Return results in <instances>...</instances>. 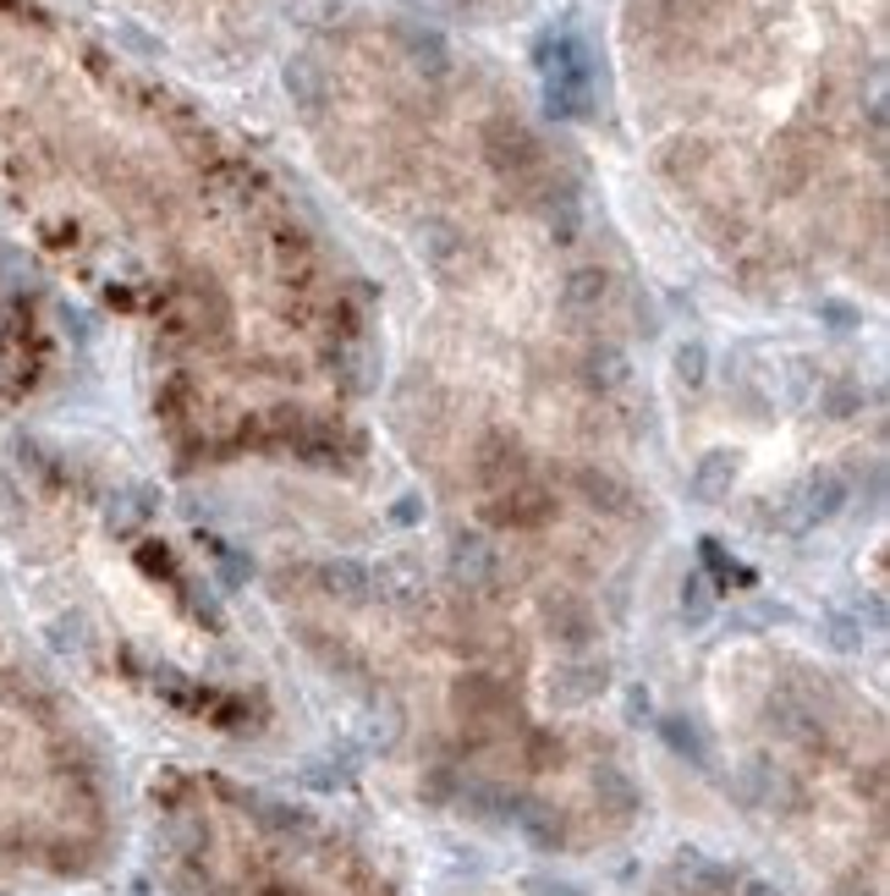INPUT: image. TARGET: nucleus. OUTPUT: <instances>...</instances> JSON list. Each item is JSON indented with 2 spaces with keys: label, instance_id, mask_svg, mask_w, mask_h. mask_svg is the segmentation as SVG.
Returning a JSON list of instances; mask_svg holds the SVG:
<instances>
[{
  "label": "nucleus",
  "instance_id": "obj_1",
  "mask_svg": "<svg viewBox=\"0 0 890 896\" xmlns=\"http://www.w3.org/2000/svg\"><path fill=\"white\" fill-rule=\"evenodd\" d=\"M170 896H391L341 831L220 781L165 792Z\"/></svg>",
  "mask_w": 890,
  "mask_h": 896
},
{
  "label": "nucleus",
  "instance_id": "obj_2",
  "mask_svg": "<svg viewBox=\"0 0 890 896\" xmlns=\"http://www.w3.org/2000/svg\"><path fill=\"white\" fill-rule=\"evenodd\" d=\"M287 94H292L297 105H319V72H314L303 55L287 61Z\"/></svg>",
  "mask_w": 890,
  "mask_h": 896
}]
</instances>
